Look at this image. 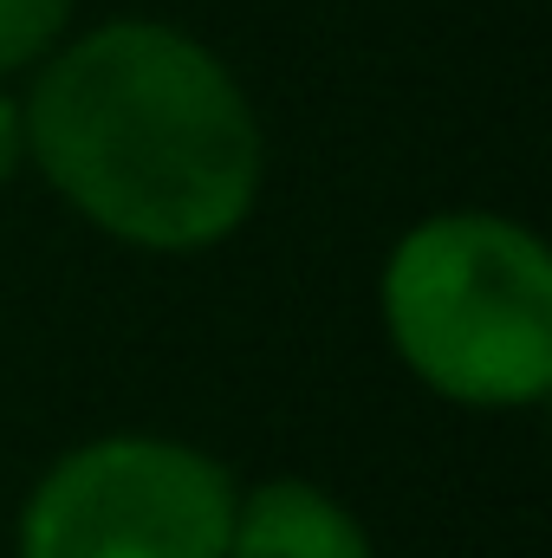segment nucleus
Here are the masks:
<instances>
[{"label": "nucleus", "instance_id": "f257e3e1", "mask_svg": "<svg viewBox=\"0 0 552 558\" xmlns=\"http://www.w3.org/2000/svg\"><path fill=\"white\" fill-rule=\"evenodd\" d=\"M20 131L46 182L149 254L228 241L261 195V124L235 72L163 20H111L46 59Z\"/></svg>", "mask_w": 552, "mask_h": 558}, {"label": "nucleus", "instance_id": "20e7f679", "mask_svg": "<svg viewBox=\"0 0 552 558\" xmlns=\"http://www.w3.org/2000/svg\"><path fill=\"white\" fill-rule=\"evenodd\" d=\"M228 558H371L364 526L305 481H267L235 507Z\"/></svg>", "mask_w": 552, "mask_h": 558}, {"label": "nucleus", "instance_id": "39448f33", "mask_svg": "<svg viewBox=\"0 0 552 558\" xmlns=\"http://www.w3.org/2000/svg\"><path fill=\"white\" fill-rule=\"evenodd\" d=\"M72 0H0V72H20L46 59L65 39Z\"/></svg>", "mask_w": 552, "mask_h": 558}, {"label": "nucleus", "instance_id": "423d86ee", "mask_svg": "<svg viewBox=\"0 0 552 558\" xmlns=\"http://www.w3.org/2000/svg\"><path fill=\"white\" fill-rule=\"evenodd\" d=\"M20 156H26V131H20V105L0 92V182L20 169Z\"/></svg>", "mask_w": 552, "mask_h": 558}, {"label": "nucleus", "instance_id": "f03ea898", "mask_svg": "<svg viewBox=\"0 0 552 558\" xmlns=\"http://www.w3.org/2000/svg\"><path fill=\"white\" fill-rule=\"evenodd\" d=\"M384 325L416 377L468 410H514L552 384L547 247L501 215H435L384 267Z\"/></svg>", "mask_w": 552, "mask_h": 558}, {"label": "nucleus", "instance_id": "7ed1b4c3", "mask_svg": "<svg viewBox=\"0 0 552 558\" xmlns=\"http://www.w3.org/2000/svg\"><path fill=\"white\" fill-rule=\"evenodd\" d=\"M235 481L221 461L111 435L52 461L20 513V558H228Z\"/></svg>", "mask_w": 552, "mask_h": 558}]
</instances>
